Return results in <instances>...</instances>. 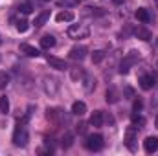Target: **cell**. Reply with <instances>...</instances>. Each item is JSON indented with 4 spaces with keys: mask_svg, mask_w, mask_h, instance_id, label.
Wrapping results in <instances>:
<instances>
[{
    "mask_svg": "<svg viewBox=\"0 0 158 156\" xmlns=\"http://www.w3.org/2000/svg\"><path fill=\"white\" fill-rule=\"evenodd\" d=\"M90 125H92V127H101V125H103V112L96 110V112L90 116Z\"/></svg>",
    "mask_w": 158,
    "mask_h": 156,
    "instance_id": "9a60e30c",
    "label": "cell"
},
{
    "mask_svg": "<svg viewBox=\"0 0 158 156\" xmlns=\"http://www.w3.org/2000/svg\"><path fill=\"white\" fill-rule=\"evenodd\" d=\"M20 13H24V15H30L31 11H33V7H31V4H20Z\"/></svg>",
    "mask_w": 158,
    "mask_h": 156,
    "instance_id": "d4e9b609",
    "label": "cell"
},
{
    "mask_svg": "<svg viewBox=\"0 0 158 156\" xmlns=\"http://www.w3.org/2000/svg\"><path fill=\"white\" fill-rule=\"evenodd\" d=\"M77 4L79 0H59V6H64V7H74Z\"/></svg>",
    "mask_w": 158,
    "mask_h": 156,
    "instance_id": "cb8c5ba5",
    "label": "cell"
},
{
    "mask_svg": "<svg viewBox=\"0 0 158 156\" xmlns=\"http://www.w3.org/2000/svg\"><path fill=\"white\" fill-rule=\"evenodd\" d=\"M28 119H30V112H26V116L15 127V132H13V145L15 147H26L30 142V134H28V127H26Z\"/></svg>",
    "mask_w": 158,
    "mask_h": 156,
    "instance_id": "6da1fadb",
    "label": "cell"
},
{
    "mask_svg": "<svg viewBox=\"0 0 158 156\" xmlns=\"http://www.w3.org/2000/svg\"><path fill=\"white\" fill-rule=\"evenodd\" d=\"M136 18H138L140 22H143V24L151 22V15H149V11H147L145 7H138V9H136Z\"/></svg>",
    "mask_w": 158,
    "mask_h": 156,
    "instance_id": "7c38bea8",
    "label": "cell"
},
{
    "mask_svg": "<svg viewBox=\"0 0 158 156\" xmlns=\"http://www.w3.org/2000/svg\"><path fill=\"white\" fill-rule=\"evenodd\" d=\"M55 20L57 22H72L74 20V13L72 11H61V13H57Z\"/></svg>",
    "mask_w": 158,
    "mask_h": 156,
    "instance_id": "5bb4252c",
    "label": "cell"
},
{
    "mask_svg": "<svg viewBox=\"0 0 158 156\" xmlns=\"http://www.w3.org/2000/svg\"><path fill=\"white\" fill-rule=\"evenodd\" d=\"M142 107H143V103H142V99H134V105H132V110H134V112H140V110H142Z\"/></svg>",
    "mask_w": 158,
    "mask_h": 156,
    "instance_id": "484cf974",
    "label": "cell"
},
{
    "mask_svg": "<svg viewBox=\"0 0 158 156\" xmlns=\"http://www.w3.org/2000/svg\"><path fill=\"white\" fill-rule=\"evenodd\" d=\"M20 51L24 53V55H28V57H40V51L35 48V46H31V44H20Z\"/></svg>",
    "mask_w": 158,
    "mask_h": 156,
    "instance_id": "ba28073f",
    "label": "cell"
},
{
    "mask_svg": "<svg viewBox=\"0 0 158 156\" xmlns=\"http://www.w3.org/2000/svg\"><path fill=\"white\" fill-rule=\"evenodd\" d=\"M155 4H156V7H158V0H155Z\"/></svg>",
    "mask_w": 158,
    "mask_h": 156,
    "instance_id": "f1b7e54d",
    "label": "cell"
},
{
    "mask_svg": "<svg viewBox=\"0 0 158 156\" xmlns=\"http://www.w3.org/2000/svg\"><path fill=\"white\" fill-rule=\"evenodd\" d=\"M40 46H42L44 50L53 48V46H55V37H53V35H44V37L40 39Z\"/></svg>",
    "mask_w": 158,
    "mask_h": 156,
    "instance_id": "2e32d148",
    "label": "cell"
},
{
    "mask_svg": "<svg viewBox=\"0 0 158 156\" xmlns=\"http://www.w3.org/2000/svg\"><path fill=\"white\" fill-rule=\"evenodd\" d=\"M136 61H138V53H136V51H131V53H129V55H127V57H125V59L121 61L119 72H121V74H127V72L131 70V66H132V64H134Z\"/></svg>",
    "mask_w": 158,
    "mask_h": 156,
    "instance_id": "277c9868",
    "label": "cell"
},
{
    "mask_svg": "<svg viewBox=\"0 0 158 156\" xmlns=\"http://www.w3.org/2000/svg\"><path fill=\"white\" fill-rule=\"evenodd\" d=\"M46 61H48V64H50L52 68H55V70H66V68H68V66H66V63H64L63 59H59V57L48 55V57H46Z\"/></svg>",
    "mask_w": 158,
    "mask_h": 156,
    "instance_id": "52a82bcc",
    "label": "cell"
},
{
    "mask_svg": "<svg viewBox=\"0 0 158 156\" xmlns=\"http://www.w3.org/2000/svg\"><path fill=\"white\" fill-rule=\"evenodd\" d=\"M28 28H30V24H28V20H19V22H17V30H19L20 33H24V31H28Z\"/></svg>",
    "mask_w": 158,
    "mask_h": 156,
    "instance_id": "44dd1931",
    "label": "cell"
},
{
    "mask_svg": "<svg viewBox=\"0 0 158 156\" xmlns=\"http://www.w3.org/2000/svg\"><path fill=\"white\" fill-rule=\"evenodd\" d=\"M44 2H48V0H44Z\"/></svg>",
    "mask_w": 158,
    "mask_h": 156,
    "instance_id": "f546056e",
    "label": "cell"
},
{
    "mask_svg": "<svg viewBox=\"0 0 158 156\" xmlns=\"http://www.w3.org/2000/svg\"><path fill=\"white\" fill-rule=\"evenodd\" d=\"M155 77L153 76H149V74H143L142 77H140V86H142V90H151L153 86H155Z\"/></svg>",
    "mask_w": 158,
    "mask_h": 156,
    "instance_id": "8fae6325",
    "label": "cell"
},
{
    "mask_svg": "<svg viewBox=\"0 0 158 156\" xmlns=\"http://www.w3.org/2000/svg\"><path fill=\"white\" fill-rule=\"evenodd\" d=\"M107 101H109V103H116V101H118V97H116V90H114V88L107 90Z\"/></svg>",
    "mask_w": 158,
    "mask_h": 156,
    "instance_id": "7402d4cb",
    "label": "cell"
},
{
    "mask_svg": "<svg viewBox=\"0 0 158 156\" xmlns=\"http://www.w3.org/2000/svg\"><path fill=\"white\" fill-rule=\"evenodd\" d=\"M72 114H76V116H85V114H86V105H85L83 101H76V103L72 105Z\"/></svg>",
    "mask_w": 158,
    "mask_h": 156,
    "instance_id": "4fadbf2b",
    "label": "cell"
},
{
    "mask_svg": "<svg viewBox=\"0 0 158 156\" xmlns=\"http://www.w3.org/2000/svg\"><path fill=\"white\" fill-rule=\"evenodd\" d=\"M0 112H4V114L9 112V99H7L6 96L0 97Z\"/></svg>",
    "mask_w": 158,
    "mask_h": 156,
    "instance_id": "ac0fdd59",
    "label": "cell"
},
{
    "mask_svg": "<svg viewBox=\"0 0 158 156\" xmlns=\"http://www.w3.org/2000/svg\"><path fill=\"white\" fill-rule=\"evenodd\" d=\"M134 33H136V37H138V39H142V40H149V39H151L149 30H145V28H142V26H138Z\"/></svg>",
    "mask_w": 158,
    "mask_h": 156,
    "instance_id": "e0dca14e",
    "label": "cell"
},
{
    "mask_svg": "<svg viewBox=\"0 0 158 156\" xmlns=\"http://www.w3.org/2000/svg\"><path fill=\"white\" fill-rule=\"evenodd\" d=\"M136 136H138V127H127V130H125V145H127V149L129 151H136Z\"/></svg>",
    "mask_w": 158,
    "mask_h": 156,
    "instance_id": "3957f363",
    "label": "cell"
},
{
    "mask_svg": "<svg viewBox=\"0 0 158 156\" xmlns=\"http://www.w3.org/2000/svg\"><path fill=\"white\" fill-rule=\"evenodd\" d=\"M7 83H9V76L6 72H0V88H6Z\"/></svg>",
    "mask_w": 158,
    "mask_h": 156,
    "instance_id": "603a6c76",
    "label": "cell"
},
{
    "mask_svg": "<svg viewBox=\"0 0 158 156\" xmlns=\"http://www.w3.org/2000/svg\"><path fill=\"white\" fill-rule=\"evenodd\" d=\"M86 46H74L72 50H70V59H74V61H83L85 57H86Z\"/></svg>",
    "mask_w": 158,
    "mask_h": 156,
    "instance_id": "8992f818",
    "label": "cell"
},
{
    "mask_svg": "<svg viewBox=\"0 0 158 156\" xmlns=\"http://www.w3.org/2000/svg\"><path fill=\"white\" fill-rule=\"evenodd\" d=\"M114 2H116V4H121V0H114Z\"/></svg>",
    "mask_w": 158,
    "mask_h": 156,
    "instance_id": "83f0119b",
    "label": "cell"
},
{
    "mask_svg": "<svg viewBox=\"0 0 158 156\" xmlns=\"http://www.w3.org/2000/svg\"><path fill=\"white\" fill-rule=\"evenodd\" d=\"M88 35V30H83L79 26H70L68 28V37L72 39H79V37H86Z\"/></svg>",
    "mask_w": 158,
    "mask_h": 156,
    "instance_id": "9c48e42d",
    "label": "cell"
},
{
    "mask_svg": "<svg viewBox=\"0 0 158 156\" xmlns=\"http://www.w3.org/2000/svg\"><path fill=\"white\" fill-rule=\"evenodd\" d=\"M131 119H132V125H134V127H136V125H140V127H143V125H145V119L140 116V114H136V112L131 116Z\"/></svg>",
    "mask_w": 158,
    "mask_h": 156,
    "instance_id": "d6986e66",
    "label": "cell"
},
{
    "mask_svg": "<svg viewBox=\"0 0 158 156\" xmlns=\"http://www.w3.org/2000/svg\"><path fill=\"white\" fill-rule=\"evenodd\" d=\"M143 149H145L147 154L156 153L158 151V138L156 136H149V138H145V142H143Z\"/></svg>",
    "mask_w": 158,
    "mask_h": 156,
    "instance_id": "5b68a950",
    "label": "cell"
},
{
    "mask_svg": "<svg viewBox=\"0 0 158 156\" xmlns=\"http://www.w3.org/2000/svg\"><path fill=\"white\" fill-rule=\"evenodd\" d=\"M48 20H50V9H44L42 13H39V15L35 17V22H33V24H35V28H42Z\"/></svg>",
    "mask_w": 158,
    "mask_h": 156,
    "instance_id": "30bf717a",
    "label": "cell"
},
{
    "mask_svg": "<svg viewBox=\"0 0 158 156\" xmlns=\"http://www.w3.org/2000/svg\"><path fill=\"white\" fill-rule=\"evenodd\" d=\"M103 57H105V51H103V50H98V51L92 53V61H94V63H101Z\"/></svg>",
    "mask_w": 158,
    "mask_h": 156,
    "instance_id": "ffe728a7",
    "label": "cell"
},
{
    "mask_svg": "<svg viewBox=\"0 0 158 156\" xmlns=\"http://www.w3.org/2000/svg\"><path fill=\"white\" fill-rule=\"evenodd\" d=\"M155 125H156V129H158V116H156V119H155Z\"/></svg>",
    "mask_w": 158,
    "mask_h": 156,
    "instance_id": "4316f807",
    "label": "cell"
},
{
    "mask_svg": "<svg viewBox=\"0 0 158 156\" xmlns=\"http://www.w3.org/2000/svg\"><path fill=\"white\" fill-rule=\"evenodd\" d=\"M85 147L88 151H99L103 147V136L101 134H88L85 140Z\"/></svg>",
    "mask_w": 158,
    "mask_h": 156,
    "instance_id": "7a4b0ae2",
    "label": "cell"
}]
</instances>
